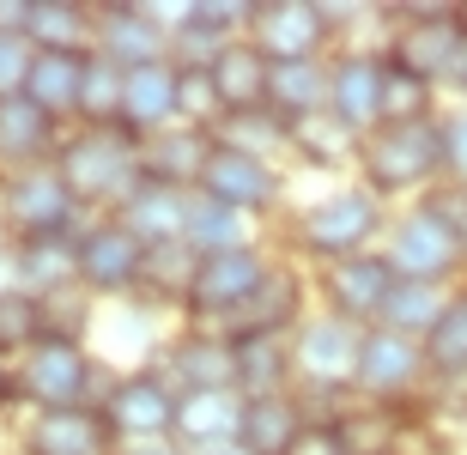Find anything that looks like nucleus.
Returning a JSON list of instances; mask_svg holds the SVG:
<instances>
[{
    "label": "nucleus",
    "mask_w": 467,
    "mask_h": 455,
    "mask_svg": "<svg viewBox=\"0 0 467 455\" xmlns=\"http://www.w3.org/2000/svg\"><path fill=\"white\" fill-rule=\"evenodd\" d=\"M358 176L377 201L413 194L437 176H450L443 158V116H419V122H382L370 140H358Z\"/></svg>",
    "instance_id": "1"
},
{
    "label": "nucleus",
    "mask_w": 467,
    "mask_h": 455,
    "mask_svg": "<svg viewBox=\"0 0 467 455\" xmlns=\"http://www.w3.org/2000/svg\"><path fill=\"white\" fill-rule=\"evenodd\" d=\"M55 171H61V182L73 189L79 207L121 212V201L146 182L140 176V134H128V128H86V134L61 140Z\"/></svg>",
    "instance_id": "2"
},
{
    "label": "nucleus",
    "mask_w": 467,
    "mask_h": 455,
    "mask_svg": "<svg viewBox=\"0 0 467 455\" xmlns=\"http://www.w3.org/2000/svg\"><path fill=\"white\" fill-rule=\"evenodd\" d=\"M382 231H389V207L358 182V189H334L322 201H310L292 219V243L304 255H316L322 267H334L352 262V255H370V237H382Z\"/></svg>",
    "instance_id": "3"
},
{
    "label": "nucleus",
    "mask_w": 467,
    "mask_h": 455,
    "mask_svg": "<svg viewBox=\"0 0 467 455\" xmlns=\"http://www.w3.org/2000/svg\"><path fill=\"white\" fill-rule=\"evenodd\" d=\"M389 61L407 67L413 79L425 86H455L467 91V36H462V18L455 6H413V13H400V31L389 36Z\"/></svg>",
    "instance_id": "4"
},
{
    "label": "nucleus",
    "mask_w": 467,
    "mask_h": 455,
    "mask_svg": "<svg viewBox=\"0 0 467 455\" xmlns=\"http://www.w3.org/2000/svg\"><path fill=\"white\" fill-rule=\"evenodd\" d=\"M79 201L73 189L61 182L55 164H36V171H18L6 176V189H0V219L13 231V243H43V237H79Z\"/></svg>",
    "instance_id": "5"
},
{
    "label": "nucleus",
    "mask_w": 467,
    "mask_h": 455,
    "mask_svg": "<svg viewBox=\"0 0 467 455\" xmlns=\"http://www.w3.org/2000/svg\"><path fill=\"white\" fill-rule=\"evenodd\" d=\"M91 388H98V365L86 358L79 340H36L13 370V395L31 401L36 413H67V407H91Z\"/></svg>",
    "instance_id": "6"
},
{
    "label": "nucleus",
    "mask_w": 467,
    "mask_h": 455,
    "mask_svg": "<svg viewBox=\"0 0 467 455\" xmlns=\"http://www.w3.org/2000/svg\"><path fill=\"white\" fill-rule=\"evenodd\" d=\"M358 352H364V328L347 315H304L292 334V365L304 377V395H352L358 377Z\"/></svg>",
    "instance_id": "7"
},
{
    "label": "nucleus",
    "mask_w": 467,
    "mask_h": 455,
    "mask_svg": "<svg viewBox=\"0 0 467 455\" xmlns=\"http://www.w3.org/2000/svg\"><path fill=\"white\" fill-rule=\"evenodd\" d=\"M176 401L182 395L164 370H128L104 388L98 413H104L116 443H158V438H176Z\"/></svg>",
    "instance_id": "8"
},
{
    "label": "nucleus",
    "mask_w": 467,
    "mask_h": 455,
    "mask_svg": "<svg viewBox=\"0 0 467 455\" xmlns=\"http://www.w3.org/2000/svg\"><path fill=\"white\" fill-rule=\"evenodd\" d=\"M267 267H274V262H267L255 243H249V249H225V255H201L182 304H189L194 322H219V334H225L231 322L249 310V298L261 292Z\"/></svg>",
    "instance_id": "9"
},
{
    "label": "nucleus",
    "mask_w": 467,
    "mask_h": 455,
    "mask_svg": "<svg viewBox=\"0 0 467 455\" xmlns=\"http://www.w3.org/2000/svg\"><path fill=\"white\" fill-rule=\"evenodd\" d=\"M382 262L395 267V280L450 285L455 267H467V249L413 201V207L400 212V219H389V231H382Z\"/></svg>",
    "instance_id": "10"
},
{
    "label": "nucleus",
    "mask_w": 467,
    "mask_h": 455,
    "mask_svg": "<svg viewBox=\"0 0 467 455\" xmlns=\"http://www.w3.org/2000/svg\"><path fill=\"white\" fill-rule=\"evenodd\" d=\"M431 377L425 365V340L413 334H395V328H364V352H358V377H352V395L370 407H395L407 401L419 383Z\"/></svg>",
    "instance_id": "11"
},
{
    "label": "nucleus",
    "mask_w": 467,
    "mask_h": 455,
    "mask_svg": "<svg viewBox=\"0 0 467 455\" xmlns=\"http://www.w3.org/2000/svg\"><path fill=\"white\" fill-rule=\"evenodd\" d=\"M146 262L152 249L140 243L121 219H98V225L79 231V285L98 292V298H128L146 285Z\"/></svg>",
    "instance_id": "12"
},
{
    "label": "nucleus",
    "mask_w": 467,
    "mask_h": 455,
    "mask_svg": "<svg viewBox=\"0 0 467 455\" xmlns=\"http://www.w3.org/2000/svg\"><path fill=\"white\" fill-rule=\"evenodd\" d=\"M249 43L274 67H285V61H322L328 6H316V0H261L255 18H249Z\"/></svg>",
    "instance_id": "13"
},
{
    "label": "nucleus",
    "mask_w": 467,
    "mask_h": 455,
    "mask_svg": "<svg viewBox=\"0 0 467 455\" xmlns=\"http://www.w3.org/2000/svg\"><path fill=\"white\" fill-rule=\"evenodd\" d=\"M382 79H389V55L377 49H352L328 67V116L352 140H370L382 128Z\"/></svg>",
    "instance_id": "14"
},
{
    "label": "nucleus",
    "mask_w": 467,
    "mask_h": 455,
    "mask_svg": "<svg viewBox=\"0 0 467 455\" xmlns=\"http://www.w3.org/2000/svg\"><path fill=\"white\" fill-rule=\"evenodd\" d=\"M279 171L267 164L261 152H237V146H219L213 140V152H207V171H201V194L207 201H219V207H231V212H267L279 201Z\"/></svg>",
    "instance_id": "15"
},
{
    "label": "nucleus",
    "mask_w": 467,
    "mask_h": 455,
    "mask_svg": "<svg viewBox=\"0 0 467 455\" xmlns=\"http://www.w3.org/2000/svg\"><path fill=\"white\" fill-rule=\"evenodd\" d=\"M395 285L400 280H395V267L382 262V249L322 267V298H328V310L347 315V322H358V328H377V322H382V310H389V298H395Z\"/></svg>",
    "instance_id": "16"
},
{
    "label": "nucleus",
    "mask_w": 467,
    "mask_h": 455,
    "mask_svg": "<svg viewBox=\"0 0 467 455\" xmlns=\"http://www.w3.org/2000/svg\"><path fill=\"white\" fill-rule=\"evenodd\" d=\"M91 18H98L91 49L109 55L121 73L171 61V31H164V13H158V6H98Z\"/></svg>",
    "instance_id": "17"
},
{
    "label": "nucleus",
    "mask_w": 467,
    "mask_h": 455,
    "mask_svg": "<svg viewBox=\"0 0 467 455\" xmlns=\"http://www.w3.org/2000/svg\"><path fill=\"white\" fill-rule=\"evenodd\" d=\"M243 395L237 388H207V395H182L176 401V443L189 455L201 450H225L243 438Z\"/></svg>",
    "instance_id": "18"
},
{
    "label": "nucleus",
    "mask_w": 467,
    "mask_h": 455,
    "mask_svg": "<svg viewBox=\"0 0 467 455\" xmlns=\"http://www.w3.org/2000/svg\"><path fill=\"white\" fill-rule=\"evenodd\" d=\"M189 194L194 189L140 182V189L121 201V212H109V219H121V225L134 231L146 249H171V243H182V231H189Z\"/></svg>",
    "instance_id": "19"
},
{
    "label": "nucleus",
    "mask_w": 467,
    "mask_h": 455,
    "mask_svg": "<svg viewBox=\"0 0 467 455\" xmlns=\"http://www.w3.org/2000/svg\"><path fill=\"white\" fill-rule=\"evenodd\" d=\"M213 134L201 128H164L152 140H140V176L146 182H164V189H201V171H207Z\"/></svg>",
    "instance_id": "20"
},
{
    "label": "nucleus",
    "mask_w": 467,
    "mask_h": 455,
    "mask_svg": "<svg viewBox=\"0 0 467 455\" xmlns=\"http://www.w3.org/2000/svg\"><path fill=\"white\" fill-rule=\"evenodd\" d=\"M164 377L176 383V395H207V388H237L231 370V334H182L164 352Z\"/></svg>",
    "instance_id": "21"
},
{
    "label": "nucleus",
    "mask_w": 467,
    "mask_h": 455,
    "mask_svg": "<svg viewBox=\"0 0 467 455\" xmlns=\"http://www.w3.org/2000/svg\"><path fill=\"white\" fill-rule=\"evenodd\" d=\"M231 370H237V395H285L297 377L292 365V334H231Z\"/></svg>",
    "instance_id": "22"
},
{
    "label": "nucleus",
    "mask_w": 467,
    "mask_h": 455,
    "mask_svg": "<svg viewBox=\"0 0 467 455\" xmlns=\"http://www.w3.org/2000/svg\"><path fill=\"white\" fill-rule=\"evenodd\" d=\"M25 455H116V438L98 407H67V413H36L25 431Z\"/></svg>",
    "instance_id": "23"
},
{
    "label": "nucleus",
    "mask_w": 467,
    "mask_h": 455,
    "mask_svg": "<svg viewBox=\"0 0 467 455\" xmlns=\"http://www.w3.org/2000/svg\"><path fill=\"white\" fill-rule=\"evenodd\" d=\"M55 128L31 98H0V164L6 171H36V164H55L61 140H55Z\"/></svg>",
    "instance_id": "24"
},
{
    "label": "nucleus",
    "mask_w": 467,
    "mask_h": 455,
    "mask_svg": "<svg viewBox=\"0 0 467 455\" xmlns=\"http://www.w3.org/2000/svg\"><path fill=\"white\" fill-rule=\"evenodd\" d=\"M310 425H316L310 407L297 401L292 388H285V395H255V401L243 407V438L237 443L249 455H292Z\"/></svg>",
    "instance_id": "25"
},
{
    "label": "nucleus",
    "mask_w": 467,
    "mask_h": 455,
    "mask_svg": "<svg viewBox=\"0 0 467 455\" xmlns=\"http://www.w3.org/2000/svg\"><path fill=\"white\" fill-rule=\"evenodd\" d=\"M121 128L140 134V140L176 128V61H152V67L128 73V91H121Z\"/></svg>",
    "instance_id": "26"
},
{
    "label": "nucleus",
    "mask_w": 467,
    "mask_h": 455,
    "mask_svg": "<svg viewBox=\"0 0 467 455\" xmlns=\"http://www.w3.org/2000/svg\"><path fill=\"white\" fill-rule=\"evenodd\" d=\"M207 73H213V86H219L225 116H255V109H267V73H274V61H267L249 36L225 43Z\"/></svg>",
    "instance_id": "27"
},
{
    "label": "nucleus",
    "mask_w": 467,
    "mask_h": 455,
    "mask_svg": "<svg viewBox=\"0 0 467 455\" xmlns=\"http://www.w3.org/2000/svg\"><path fill=\"white\" fill-rule=\"evenodd\" d=\"M13 280L31 298H55L79 285V237H43V243H13Z\"/></svg>",
    "instance_id": "28"
},
{
    "label": "nucleus",
    "mask_w": 467,
    "mask_h": 455,
    "mask_svg": "<svg viewBox=\"0 0 467 455\" xmlns=\"http://www.w3.org/2000/svg\"><path fill=\"white\" fill-rule=\"evenodd\" d=\"M267 109L285 128L328 116V61H285V67H274L267 73Z\"/></svg>",
    "instance_id": "29"
},
{
    "label": "nucleus",
    "mask_w": 467,
    "mask_h": 455,
    "mask_svg": "<svg viewBox=\"0 0 467 455\" xmlns=\"http://www.w3.org/2000/svg\"><path fill=\"white\" fill-rule=\"evenodd\" d=\"M297 322H304V285H297L292 267H267V280H261V292L249 298V310L231 322L225 334H297Z\"/></svg>",
    "instance_id": "30"
},
{
    "label": "nucleus",
    "mask_w": 467,
    "mask_h": 455,
    "mask_svg": "<svg viewBox=\"0 0 467 455\" xmlns=\"http://www.w3.org/2000/svg\"><path fill=\"white\" fill-rule=\"evenodd\" d=\"M91 55V49H86ZM86 55H49L36 49L31 61V79H25V98H31L49 122H67L79 116V86H86Z\"/></svg>",
    "instance_id": "31"
},
{
    "label": "nucleus",
    "mask_w": 467,
    "mask_h": 455,
    "mask_svg": "<svg viewBox=\"0 0 467 455\" xmlns=\"http://www.w3.org/2000/svg\"><path fill=\"white\" fill-rule=\"evenodd\" d=\"M91 31H98V18L73 0H31V13H25L31 49H49V55H86Z\"/></svg>",
    "instance_id": "32"
},
{
    "label": "nucleus",
    "mask_w": 467,
    "mask_h": 455,
    "mask_svg": "<svg viewBox=\"0 0 467 455\" xmlns=\"http://www.w3.org/2000/svg\"><path fill=\"white\" fill-rule=\"evenodd\" d=\"M182 243L194 249V255H225V249H249V219L231 207H219V201H207V194L194 189L189 194V231H182Z\"/></svg>",
    "instance_id": "33"
},
{
    "label": "nucleus",
    "mask_w": 467,
    "mask_h": 455,
    "mask_svg": "<svg viewBox=\"0 0 467 455\" xmlns=\"http://www.w3.org/2000/svg\"><path fill=\"white\" fill-rule=\"evenodd\" d=\"M450 298H455V285H419V280H400V285H395V298H389V310H382V328L425 340V334L437 328V315L450 310Z\"/></svg>",
    "instance_id": "34"
},
{
    "label": "nucleus",
    "mask_w": 467,
    "mask_h": 455,
    "mask_svg": "<svg viewBox=\"0 0 467 455\" xmlns=\"http://www.w3.org/2000/svg\"><path fill=\"white\" fill-rule=\"evenodd\" d=\"M121 91H128V73L109 55L91 49L86 55V86H79V122L86 128H121Z\"/></svg>",
    "instance_id": "35"
},
{
    "label": "nucleus",
    "mask_w": 467,
    "mask_h": 455,
    "mask_svg": "<svg viewBox=\"0 0 467 455\" xmlns=\"http://www.w3.org/2000/svg\"><path fill=\"white\" fill-rule=\"evenodd\" d=\"M425 365H431V377H467V285L425 334Z\"/></svg>",
    "instance_id": "36"
},
{
    "label": "nucleus",
    "mask_w": 467,
    "mask_h": 455,
    "mask_svg": "<svg viewBox=\"0 0 467 455\" xmlns=\"http://www.w3.org/2000/svg\"><path fill=\"white\" fill-rule=\"evenodd\" d=\"M36 340H49V322H43V298H31L25 285H0V352H25Z\"/></svg>",
    "instance_id": "37"
},
{
    "label": "nucleus",
    "mask_w": 467,
    "mask_h": 455,
    "mask_svg": "<svg viewBox=\"0 0 467 455\" xmlns=\"http://www.w3.org/2000/svg\"><path fill=\"white\" fill-rule=\"evenodd\" d=\"M292 146L310 158V164H322V171H334V164H358V140H352L334 116H310V122H297L292 128Z\"/></svg>",
    "instance_id": "38"
},
{
    "label": "nucleus",
    "mask_w": 467,
    "mask_h": 455,
    "mask_svg": "<svg viewBox=\"0 0 467 455\" xmlns=\"http://www.w3.org/2000/svg\"><path fill=\"white\" fill-rule=\"evenodd\" d=\"M419 116H437V91L389 61V79H382V122H419Z\"/></svg>",
    "instance_id": "39"
},
{
    "label": "nucleus",
    "mask_w": 467,
    "mask_h": 455,
    "mask_svg": "<svg viewBox=\"0 0 467 455\" xmlns=\"http://www.w3.org/2000/svg\"><path fill=\"white\" fill-rule=\"evenodd\" d=\"M213 140H219V146H237V152H261V158H267V146L292 140V128L279 122L274 109H255V116H225V122L213 128Z\"/></svg>",
    "instance_id": "40"
},
{
    "label": "nucleus",
    "mask_w": 467,
    "mask_h": 455,
    "mask_svg": "<svg viewBox=\"0 0 467 455\" xmlns=\"http://www.w3.org/2000/svg\"><path fill=\"white\" fill-rule=\"evenodd\" d=\"M419 207L431 212L437 225H443L455 243L467 249V182H443V189H425V194H419Z\"/></svg>",
    "instance_id": "41"
},
{
    "label": "nucleus",
    "mask_w": 467,
    "mask_h": 455,
    "mask_svg": "<svg viewBox=\"0 0 467 455\" xmlns=\"http://www.w3.org/2000/svg\"><path fill=\"white\" fill-rule=\"evenodd\" d=\"M31 36H18V31H0V98H25V79H31Z\"/></svg>",
    "instance_id": "42"
},
{
    "label": "nucleus",
    "mask_w": 467,
    "mask_h": 455,
    "mask_svg": "<svg viewBox=\"0 0 467 455\" xmlns=\"http://www.w3.org/2000/svg\"><path fill=\"white\" fill-rule=\"evenodd\" d=\"M443 158H450V182H467V109L443 116Z\"/></svg>",
    "instance_id": "43"
},
{
    "label": "nucleus",
    "mask_w": 467,
    "mask_h": 455,
    "mask_svg": "<svg viewBox=\"0 0 467 455\" xmlns=\"http://www.w3.org/2000/svg\"><path fill=\"white\" fill-rule=\"evenodd\" d=\"M292 455H352V450H347V438H340L334 425H322V419H316L310 431L297 438V450H292Z\"/></svg>",
    "instance_id": "44"
},
{
    "label": "nucleus",
    "mask_w": 467,
    "mask_h": 455,
    "mask_svg": "<svg viewBox=\"0 0 467 455\" xmlns=\"http://www.w3.org/2000/svg\"><path fill=\"white\" fill-rule=\"evenodd\" d=\"M116 455H189L176 438H158V443H116Z\"/></svg>",
    "instance_id": "45"
},
{
    "label": "nucleus",
    "mask_w": 467,
    "mask_h": 455,
    "mask_svg": "<svg viewBox=\"0 0 467 455\" xmlns=\"http://www.w3.org/2000/svg\"><path fill=\"white\" fill-rule=\"evenodd\" d=\"M6 395H13V370L0 365V401H6Z\"/></svg>",
    "instance_id": "46"
},
{
    "label": "nucleus",
    "mask_w": 467,
    "mask_h": 455,
    "mask_svg": "<svg viewBox=\"0 0 467 455\" xmlns=\"http://www.w3.org/2000/svg\"><path fill=\"white\" fill-rule=\"evenodd\" d=\"M201 455H249L243 443H225V450H201Z\"/></svg>",
    "instance_id": "47"
},
{
    "label": "nucleus",
    "mask_w": 467,
    "mask_h": 455,
    "mask_svg": "<svg viewBox=\"0 0 467 455\" xmlns=\"http://www.w3.org/2000/svg\"><path fill=\"white\" fill-rule=\"evenodd\" d=\"M455 18H462V36H467V6H455Z\"/></svg>",
    "instance_id": "48"
},
{
    "label": "nucleus",
    "mask_w": 467,
    "mask_h": 455,
    "mask_svg": "<svg viewBox=\"0 0 467 455\" xmlns=\"http://www.w3.org/2000/svg\"><path fill=\"white\" fill-rule=\"evenodd\" d=\"M377 455H407V450H377Z\"/></svg>",
    "instance_id": "49"
}]
</instances>
